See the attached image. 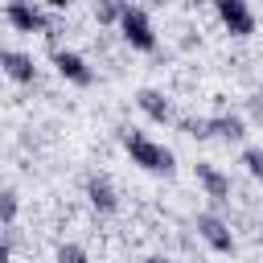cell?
I'll use <instances>...</instances> for the list:
<instances>
[{
	"label": "cell",
	"mask_w": 263,
	"mask_h": 263,
	"mask_svg": "<svg viewBox=\"0 0 263 263\" xmlns=\"http://www.w3.org/2000/svg\"><path fill=\"white\" fill-rule=\"evenodd\" d=\"M197 238L218 255H234V230L218 214H197Z\"/></svg>",
	"instance_id": "obj_5"
},
{
	"label": "cell",
	"mask_w": 263,
	"mask_h": 263,
	"mask_svg": "<svg viewBox=\"0 0 263 263\" xmlns=\"http://www.w3.org/2000/svg\"><path fill=\"white\" fill-rule=\"evenodd\" d=\"M4 16H8V25H12L16 33H49V16H45V8L33 4V0H12V4H4Z\"/></svg>",
	"instance_id": "obj_3"
},
{
	"label": "cell",
	"mask_w": 263,
	"mask_h": 263,
	"mask_svg": "<svg viewBox=\"0 0 263 263\" xmlns=\"http://www.w3.org/2000/svg\"><path fill=\"white\" fill-rule=\"evenodd\" d=\"M16 214H21V197L12 189H0V226H12Z\"/></svg>",
	"instance_id": "obj_12"
},
{
	"label": "cell",
	"mask_w": 263,
	"mask_h": 263,
	"mask_svg": "<svg viewBox=\"0 0 263 263\" xmlns=\"http://www.w3.org/2000/svg\"><path fill=\"white\" fill-rule=\"evenodd\" d=\"M185 132L197 136V140H205V136H210V123H205V119H185Z\"/></svg>",
	"instance_id": "obj_16"
},
{
	"label": "cell",
	"mask_w": 263,
	"mask_h": 263,
	"mask_svg": "<svg viewBox=\"0 0 263 263\" xmlns=\"http://www.w3.org/2000/svg\"><path fill=\"white\" fill-rule=\"evenodd\" d=\"M123 148H127V156H132V164H140L144 173H156V177H168L173 168H177V156H173V148H164V144H156L152 136H144V132H123Z\"/></svg>",
	"instance_id": "obj_1"
},
{
	"label": "cell",
	"mask_w": 263,
	"mask_h": 263,
	"mask_svg": "<svg viewBox=\"0 0 263 263\" xmlns=\"http://www.w3.org/2000/svg\"><path fill=\"white\" fill-rule=\"evenodd\" d=\"M119 12H123V4H115V0H99L95 4V21L99 25H119Z\"/></svg>",
	"instance_id": "obj_13"
},
{
	"label": "cell",
	"mask_w": 263,
	"mask_h": 263,
	"mask_svg": "<svg viewBox=\"0 0 263 263\" xmlns=\"http://www.w3.org/2000/svg\"><path fill=\"white\" fill-rule=\"evenodd\" d=\"M115 29H119V37H123L132 49H140V53H152V49H156V29H152L148 8H140V4H123Z\"/></svg>",
	"instance_id": "obj_2"
},
{
	"label": "cell",
	"mask_w": 263,
	"mask_h": 263,
	"mask_svg": "<svg viewBox=\"0 0 263 263\" xmlns=\"http://www.w3.org/2000/svg\"><path fill=\"white\" fill-rule=\"evenodd\" d=\"M197 181H201V189H205L210 201H230V177H226L218 164L197 160Z\"/></svg>",
	"instance_id": "obj_8"
},
{
	"label": "cell",
	"mask_w": 263,
	"mask_h": 263,
	"mask_svg": "<svg viewBox=\"0 0 263 263\" xmlns=\"http://www.w3.org/2000/svg\"><path fill=\"white\" fill-rule=\"evenodd\" d=\"M53 66H58V74H62L66 82H74V86H90V82H95V70H90L86 58L74 53V49H53Z\"/></svg>",
	"instance_id": "obj_6"
},
{
	"label": "cell",
	"mask_w": 263,
	"mask_h": 263,
	"mask_svg": "<svg viewBox=\"0 0 263 263\" xmlns=\"http://www.w3.org/2000/svg\"><path fill=\"white\" fill-rule=\"evenodd\" d=\"M0 70H4L12 82H21V86L37 82V66H33V58L21 53V49H0Z\"/></svg>",
	"instance_id": "obj_9"
},
{
	"label": "cell",
	"mask_w": 263,
	"mask_h": 263,
	"mask_svg": "<svg viewBox=\"0 0 263 263\" xmlns=\"http://www.w3.org/2000/svg\"><path fill=\"white\" fill-rule=\"evenodd\" d=\"M53 259H58V263H90V259H86V247H78V242H62Z\"/></svg>",
	"instance_id": "obj_14"
},
{
	"label": "cell",
	"mask_w": 263,
	"mask_h": 263,
	"mask_svg": "<svg viewBox=\"0 0 263 263\" xmlns=\"http://www.w3.org/2000/svg\"><path fill=\"white\" fill-rule=\"evenodd\" d=\"M205 123H210V136H218V140H226V144H234V140L247 136V123H242L238 115H214V119H205Z\"/></svg>",
	"instance_id": "obj_11"
},
{
	"label": "cell",
	"mask_w": 263,
	"mask_h": 263,
	"mask_svg": "<svg viewBox=\"0 0 263 263\" xmlns=\"http://www.w3.org/2000/svg\"><path fill=\"white\" fill-rule=\"evenodd\" d=\"M8 259H12V247H8L4 238H0V263H8Z\"/></svg>",
	"instance_id": "obj_17"
},
{
	"label": "cell",
	"mask_w": 263,
	"mask_h": 263,
	"mask_svg": "<svg viewBox=\"0 0 263 263\" xmlns=\"http://www.w3.org/2000/svg\"><path fill=\"white\" fill-rule=\"evenodd\" d=\"M214 12H218V21L230 37H251L255 33V12H251L247 0H218Z\"/></svg>",
	"instance_id": "obj_4"
},
{
	"label": "cell",
	"mask_w": 263,
	"mask_h": 263,
	"mask_svg": "<svg viewBox=\"0 0 263 263\" xmlns=\"http://www.w3.org/2000/svg\"><path fill=\"white\" fill-rule=\"evenodd\" d=\"M136 107H140L152 123H168V119H173V103H168L160 90H152V86H144V90L136 95Z\"/></svg>",
	"instance_id": "obj_10"
},
{
	"label": "cell",
	"mask_w": 263,
	"mask_h": 263,
	"mask_svg": "<svg viewBox=\"0 0 263 263\" xmlns=\"http://www.w3.org/2000/svg\"><path fill=\"white\" fill-rule=\"evenodd\" d=\"M86 201H90V210H99V214H115V210H119V193H115L111 177L95 173V177L86 181Z\"/></svg>",
	"instance_id": "obj_7"
},
{
	"label": "cell",
	"mask_w": 263,
	"mask_h": 263,
	"mask_svg": "<svg viewBox=\"0 0 263 263\" xmlns=\"http://www.w3.org/2000/svg\"><path fill=\"white\" fill-rule=\"evenodd\" d=\"M144 263H173V259H164V255H148Z\"/></svg>",
	"instance_id": "obj_18"
},
{
	"label": "cell",
	"mask_w": 263,
	"mask_h": 263,
	"mask_svg": "<svg viewBox=\"0 0 263 263\" xmlns=\"http://www.w3.org/2000/svg\"><path fill=\"white\" fill-rule=\"evenodd\" d=\"M242 164H247V173L263 185V148H247V152H242Z\"/></svg>",
	"instance_id": "obj_15"
}]
</instances>
